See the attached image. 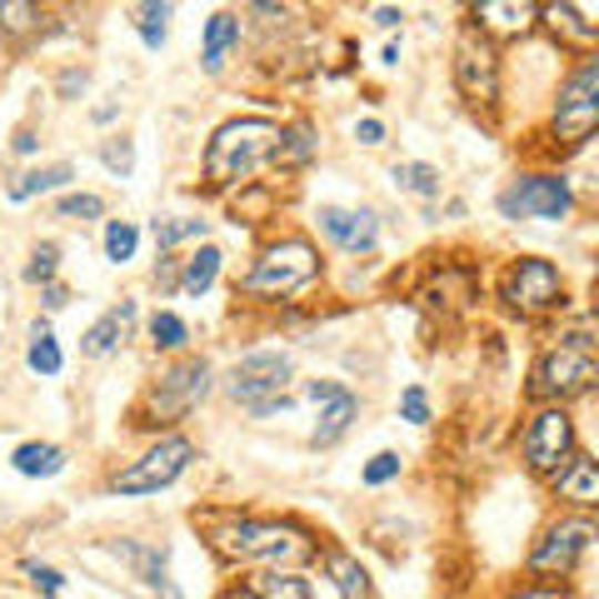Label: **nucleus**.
I'll list each match as a JSON object with an SVG mask.
<instances>
[{"instance_id": "14", "label": "nucleus", "mask_w": 599, "mask_h": 599, "mask_svg": "<svg viewBox=\"0 0 599 599\" xmlns=\"http://www.w3.org/2000/svg\"><path fill=\"white\" fill-rule=\"evenodd\" d=\"M319 230L335 240L339 250L359 255V250H375V215L369 210H339V205H319Z\"/></svg>"}, {"instance_id": "3", "label": "nucleus", "mask_w": 599, "mask_h": 599, "mask_svg": "<svg viewBox=\"0 0 599 599\" xmlns=\"http://www.w3.org/2000/svg\"><path fill=\"white\" fill-rule=\"evenodd\" d=\"M319 275V255H315V245L309 240H300V235H290V240H280V245H270L265 255L255 260V270L245 275V295H255V300H280V295H295V290H305L309 280Z\"/></svg>"}, {"instance_id": "24", "label": "nucleus", "mask_w": 599, "mask_h": 599, "mask_svg": "<svg viewBox=\"0 0 599 599\" xmlns=\"http://www.w3.org/2000/svg\"><path fill=\"white\" fill-rule=\"evenodd\" d=\"M315 155V135H309V125H285L275 140V165H305V160Z\"/></svg>"}, {"instance_id": "33", "label": "nucleus", "mask_w": 599, "mask_h": 599, "mask_svg": "<svg viewBox=\"0 0 599 599\" xmlns=\"http://www.w3.org/2000/svg\"><path fill=\"white\" fill-rule=\"evenodd\" d=\"M55 265H60V250H55V245H50V240H45V245H40L35 255H30V265H26V280H30V285H40V280H45V285H50V275H55Z\"/></svg>"}, {"instance_id": "8", "label": "nucleus", "mask_w": 599, "mask_h": 599, "mask_svg": "<svg viewBox=\"0 0 599 599\" xmlns=\"http://www.w3.org/2000/svg\"><path fill=\"white\" fill-rule=\"evenodd\" d=\"M205 389H210V365H205V359H200V355L180 359L175 369H165V375H160L155 395H150V419H145V425L190 415V409L205 399Z\"/></svg>"}, {"instance_id": "15", "label": "nucleus", "mask_w": 599, "mask_h": 599, "mask_svg": "<svg viewBox=\"0 0 599 599\" xmlns=\"http://www.w3.org/2000/svg\"><path fill=\"white\" fill-rule=\"evenodd\" d=\"M130 319H135V305H120V309H110V315H100L95 325L85 329V339H80V349H85L90 359H105V355H115V349H120V339H125V329H130Z\"/></svg>"}, {"instance_id": "12", "label": "nucleus", "mask_w": 599, "mask_h": 599, "mask_svg": "<svg viewBox=\"0 0 599 599\" xmlns=\"http://www.w3.org/2000/svg\"><path fill=\"white\" fill-rule=\"evenodd\" d=\"M499 210H505V220H519V215L565 220L569 215V185L559 175H525L515 190L499 195Z\"/></svg>"}, {"instance_id": "22", "label": "nucleus", "mask_w": 599, "mask_h": 599, "mask_svg": "<svg viewBox=\"0 0 599 599\" xmlns=\"http://www.w3.org/2000/svg\"><path fill=\"white\" fill-rule=\"evenodd\" d=\"M220 250L215 245H205V250H195V255L185 260V270H180V285L190 290V295H205L210 285H215V275H220Z\"/></svg>"}, {"instance_id": "41", "label": "nucleus", "mask_w": 599, "mask_h": 599, "mask_svg": "<svg viewBox=\"0 0 599 599\" xmlns=\"http://www.w3.org/2000/svg\"><path fill=\"white\" fill-rule=\"evenodd\" d=\"M335 379H309V385H305V399H315V405H319V399H329V395H335Z\"/></svg>"}, {"instance_id": "13", "label": "nucleus", "mask_w": 599, "mask_h": 599, "mask_svg": "<svg viewBox=\"0 0 599 599\" xmlns=\"http://www.w3.org/2000/svg\"><path fill=\"white\" fill-rule=\"evenodd\" d=\"M589 545H595V519H589V515L559 519V525L539 539L535 555H529V569H539V575H569L575 559L585 555Z\"/></svg>"}, {"instance_id": "17", "label": "nucleus", "mask_w": 599, "mask_h": 599, "mask_svg": "<svg viewBox=\"0 0 599 599\" xmlns=\"http://www.w3.org/2000/svg\"><path fill=\"white\" fill-rule=\"evenodd\" d=\"M319 405H325V409H319V425H315V435H309V439H315V445H335V439L349 429V419L359 415V399L349 395L345 385H339L335 395L319 399Z\"/></svg>"}, {"instance_id": "32", "label": "nucleus", "mask_w": 599, "mask_h": 599, "mask_svg": "<svg viewBox=\"0 0 599 599\" xmlns=\"http://www.w3.org/2000/svg\"><path fill=\"white\" fill-rule=\"evenodd\" d=\"M55 215L60 220H95V215H105V200L100 195H65L55 205Z\"/></svg>"}, {"instance_id": "2", "label": "nucleus", "mask_w": 599, "mask_h": 599, "mask_svg": "<svg viewBox=\"0 0 599 599\" xmlns=\"http://www.w3.org/2000/svg\"><path fill=\"white\" fill-rule=\"evenodd\" d=\"M215 549L230 559H250V565H300L315 555L305 529L280 525V519H225L215 525Z\"/></svg>"}, {"instance_id": "46", "label": "nucleus", "mask_w": 599, "mask_h": 599, "mask_svg": "<svg viewBox=\"0 0 599 599\" xmlns=\"http://www.w3.org/2000/svg\"><path fill=\"white\" fill-rule=\"evenodd\" d=\"M225 599H260V595H255V589H230Z\"/></svg>"}, {"instance_id": "38", "label": "nucleus", "mask_w": 599, "mask_h": 599, "mask_svg": "<svg viewBox=\"0 0 599 599\" xmlns=\"http://www.w3.org/2000/svg\"><path fill=\"white\" fill-rule=\"evenodd\" d=\"M399 409H405L409 425H425V419H429V399H425V389L409 385V389H405V399H399Z\"/></svg>"}, {"instance_id": "20", "label": "nucleus", "mask_w": 599, "mask_h": 599, "mask_svg": "<svg viewBox=\"0 0 599 599\" xmlns=\"http://www.w3.org/2000/svg\"><path fill=\"white\" fill-rule=\"evenodd\" d=\"M235 40H240V20L235 16H225V10L210 16V26H205V70H210V75L225 65V50L235 45Z\"/></svg>"}, {"instance_id": "6", "label": "nucleus", "mask_w": 599, "mask_h": 599, "mask_svg": "<svg viewBox=\"0 0 599 599\" xmlns=\"http://www.w3.org/2000/svg\"><path fill=\"white\" fill-rule=\"evenodd\" d=\"M455 80L465 90L469 105H495L499 100V60L495 45L479 26H465L455 40Z\"/></svg>"}, {"instance_id": "28", "label": "nucleus", "mask_w": 599, "mask_h": 599, "mask_svg": "<svg viewBox=\"0 0 599 599\" xmlns=\"http://www.w3.org/2000/svg\"><path fill=\"white\" fill-rule=\"evenodd\" d=\"M135 245H140V230L130 225V220H110L105 225V255L115 260V265H125V260H135Z\"/></svg>"}, {"instance_id": "21", "label": "nucleus", "mask_w": 599, "mask_h": 599, "mask_svg": "<svg viewBox=\"0 0 599 599\" xmlns=\"http://www.w3.org/2000/svg\"><path fill=\"white\" fill-rule=\"evenodd\" d=\"M10 465L20 469V475H60L65 469V455H60L55 445H40V439H30V445H20L16 455H10Z\"/></svg>"}, {"instance_id": "40", "label": "nucleus", "mask_w": 599, "mask_h": 599, "mask_svg": "<svg viewBox=\"0 0 599 599\" xmlns=\"http://www.w3.org/2000/svg\"><path fill=\"white\" fill-rule=\"evenodd\" d=\"M355 135L365 140V145H379V140H385V125H379V120H359Z\"/></svg>"}, {"instance_id": "29", "label": "nucleus", "mask_w": 599, "mask_h": 599, "mask_svg": "<svg viewBox=\"0 0 599 599\" xmlns=\"http://www.w3.org/2000/svg\"><path fill=\"white\" fill-rule=\"evenodd\" d=\"M479 20H489V26L499 30H525L529 16H535V6H495V0H485V6H475Z\"/></svg>"}, {"instance_id": "45", "label": "nucleus", "mask_w": 599, "mask_h": 599, "mask_svg": "<svg viewBox=\"0 0 599 599\" xmlns=\"http://www.w3.org/2000/svg\"><path fill=\"white\" fill-rule=\"evenodd\" d=\"M375 20H379V26H399L405 16H399V10H389V6H379V10H375Z\"/></svg>"}, {"instance_id": "4", "label": "nucleus", "mask_w": 599, "mask_h": 599, "mask_svg": "<svg viewBox=\"0 0 599 599\" xmlns=\"http://www.w3.org/2000/svg\"><path fill=\"white\" fill-rule=\"evenodd\" d=\"M599 125V60H585L575 75L559 85L555 105V140L559 145H585Z\"/></svg>"}, {"instance_id": "42", "label": "nucleus", "mask_w": 599, "mask_h": 599, "mask_svg": "<svg viewBox=\"0 0 599 599\" xmlns=\"http://www.w3.org/2000/svg\"><path fill=\"white\" fill-rule=\"evenodd\" d=\"M509 599H565V589H555V585H535V589H519V595H509Z\"/></svg>"}, {"instance_id": "16", "label": "nucleus", "mask_w": 599, "mask_h": 599, "mask_svg": "<svg viewBox=\"0 0 599 599\" xmlns=\"http://www.w3.org/2000/svg\"><path fill=\"white\" fill-rule=\"evenodd\" d=\"M559 499H575V505H595L599 499V469L589 455H569V465L555 475Z\"/></svg>"}, {"instance_id": "7", "label": "nucleus", "mask_w": 599, "mask_h": 599, "mask_svg": "<svg viewBox=\"0 0 599 599\" xmlns=\"http://www.w3.org/2000/svg\"><path fill=\"white\" fill-rule=\"evenodd\" d=\"M285 379H290V355H280V349H255V355H245L235 369H230V395L260 415L265 405L280 399Z\"/></svg>"}, {"instance_id": "37", "label": "nucleus", "mask_w": 599, "mask_h": 599, "mask_svg": "<svg viewBox=\"0 0 599 599\" xmlns=\"http://www.w3.org/2000/svg\"><path fill=\"white\" fill-rule=\"evenodd\" d=\"M100 160H105V165L115 170V175H130V170H135V155H130V140H110V145L100 150Z\"/></svg>"}, {"instance_id": "10", "label": "nucleus", "mask_w": 599, "mask_h": 599, "mask_svg": "<svg viewBox=\"0 0 599 599\" xmlns=\"http://www.w3.org/2000/svg\"><path fill=\"white\" fill-rule=\"evenodd\" d=\"M569 455H575V425H569L565 405L539 409V415L529 419V429H525L529 469H539V475H559V469L569 465Z\"/></svg>"}, {"instance_id": "1", "label": "nucleus", "mask_w": 599, "mask_h": 599, "mask_svg": "<svg viewBox=\"0 0 599 599\" xmlns=\"http://www.w3.org/2000/svg\"><path fill=\"white\" fill-rule=\"evenodd\" d=\"M275 140H280L275 120H260V115L225 120V125L215 130V140H210V150H205L210 185H245V180L275 155Z\"/></svg>"}, {"instance_id": "35", "label": "nucleus", "mask_w": 599, "mask_h": 599, "mask_svg": "<svg viewBox=\"0 0 599 599\" xmlns=\"http://www.w3.org/2000/svg\"><path fill=\"white\" fill-rule=\"evenodd\" d=\"M26 575L35 579V589H40V595H45V599H60V595H65V579H60V569L35 565V559H30V565H26Z\"/></svg>"}, {"instance_id": "27", "label": "nucleus", "mask_w": 599, "mask_h": 599, "mask_svg": "<svg viewBox=\"0 0 599 599\" xmlns=\"http://www.w3.org/2000/svg\"><path fill=\"white\" fill-rule=\"evenodd\" d=\"M150 235H155L160 250H175V245H185V240L205 235V220H155V225H150Z\"/></svg>"}, {"instance_id": "18", "label": "nucleus", "mask_w": 599, "mask_h": 599, "mask_svg": "<svg viewBox=\"0 0 599 599\" xmlns=\"http://www.w3.org/2000/svg\"><path fill=\"white\" fill-rule=\"evenodd\" d=\"M325 565H329V579H335L339 599H375V585H369V569L359 565L355 555H345V549H329Z\"/></svg>"}, {"instance_id": "19", "label": "nucleus", "mask_w": 599, "mask_h": 599, "mask_svg": "<svg viewBox=\"0 0 599 599\" xmlns=\"http://www.w3.org/2000/svg\"><path fill=\"white\" fill-rule=\"evenodd\" d=\"M65 180H75L70 165H45V170H26L6 185V200H30V195H45V190H60Z\"/></svg>"}, {"instance_id": "11", "label": "nucleus", "mask_w": 599, "mask_h": 599, "mask_svg": "<svg viewBox=\"0 0 599 599\" xmlns=\"http://www.w3.org/2000/svg\"><path fill=\"white\" fill-rule=\"evenodd\" d=\"M499 295L509 300V309H519V315H539V309L559 305V295H565V280H559V270L549 265V260H519L515 270L505 275V290Z\"/></svg>"}, {"instance_id": "5", "label": "nucleus", "mask_w": 599, "mask_h": 599, "mask_svg": "<svg viewBox=\"0 0 599 599\" xmlns=\"http://www.w3.org/2000/svg\"><path fill=\"white\" fill-rule=\"evenodd\" d=\"M190 459H195V445H190L185 435H165L155 449H145L135 465L120 469V475L110 479V489H115V495H155V489L175 485V479L185 475Z\"/></svg>"}, {"instance_id": "30", "label": "nucleus", "mask_w": 599, "mask_h": 599, "mask_svg": "<svg viewBox=\"0 0 599 599\" xmlns=\"http://www.w3.org/2000/svg\"><path fill=\"white\" fill-rule=\"evenodd\" d=\"M150 335H155V345H160V349H185L190 325H185L180 315H170V309H160V315L150 319Z\"/></svg>"}, {"instance_id": "39", "label": "nucleus", "mask_w": 599, "mask_h": 599, "mask_svg": "<svg viewBox=\"0 0 599 599\" xmlns=\"http://www.w3.org/2000/svg\"><path fill=\"white\" fill-rule=\"evenodd\" d=\"M0 16H6V26H10V30H26L35 10H30V6H0Z\"/></svg>"}, {"instance_id": "25", "label": "nucleus", "mask_w": 599, "mask_h": 599, "mask_svg": "<svg viewBox=\"0 0 599 599\" xmlns=\"http://www.w3.org/2000/svg\"><path fill=\"white\" fill-rule=\"evenodd\" d=\"M60 345H55V335H50V325H35L30 329V369L35 375H60Z\"/></svg>"}, {"instance_id": "9", "label": "nucleus", "mask_w": 599, "mask_h": 599, "mask_svg": "<svg viewBox=\"0 0 599 599\" xmlns=\"http://www.w3.org/2000/svg\"><path fill=\"white\" fill-rule=\"evenodd\" d=\"M595 375H599L595 355L559 345V349H549V355L535 365L529 395H539V399H575V395H585V389L595 385Z\"/></svg>"}, {"instance_id": "43", "label": "nucleus", "mask_w": 599, "mask_h": 599, "mask_svg": "<svg viewBox=\"0 0 599 599\" xmlns=\"http://www.w3.org/2000/svg\"><path fill=\"white\" fill-rule=\"evenodd\" d=\"M60 90H65V95H75V90H85V70H70V75L60 80Z\"/></svg>"}, {"instance_id": "44", "label": "nucleus", "mask_w": 599, "mask_h": 599, "mask_svg": "<svg viewBox=\"0 0 599 599\" xmlns=\"http://www.w3.org/2000/svg\"><path fill=\"white\" fill-rule=\"evenodd\" d=\"M65 285H45V309H60V305H65Z\"/></svg>"}, {"instance_id": "31", "label": "nucleus", "mask_w": 599, "mask_h": 599, "mask_svg": "<svg viewBox=\"0 0 599 599\" xmlns=\"http://www.w3.org/2000/svg\"><path fill=\"white\" fill-rule=\"evenodd\" d=\"M265 599H309V579L305 575H265Z\"/></svg>"}, {"instance_id": "26", "label": "nucleus", "mask_w": 599, "mask_h": 599, "mask_svg": "<svg viewBox=\"0 0 599 599\" xmlns=\"http://www.w3.org/2000/svg\"><path fill=\"white\" fill-rule=\"evenodd\" d=\"M545 16H549V26H565L569 35L579 40V45H589V40H595V20H585V16H595V10L589 6H545Z\"/></svg>"}, {"instance_id": "34", "label": "nucleus", "mask_w": 599, "mask_h": 599, "mask_svg": "<svg viewBox=\"0 0 599 599\" xmlns=\"http://www.w3.org/2000/svg\"><path fill=\"white\" fill-rule=\"evenodd\" d=\"M165 16H170V6H140V35H145V45L165 40Z\"/></svg>"}, {"instance_id": "36", "label": "nucleus", "mask_w": 599, "mask_h": 599, "mask_svg": "<svg viewBox=\"0 0 599 599\" xmlns=\"http://www.w3.org/2000/svg\"><path fill=\"white\" fill-rule=\"evenodd\" d=\"M395 475H399V455H389V449H379L365 465V485H389Z\"/></svg>"}, {"instance_id": "23", "label": "nucleus", "mask_w": 599, "mask_h": 599, "mask_svg": "<svg viewBox=\"0 0 599 599\" xmlns=\"http://www.w3.org/2000/svg\"><path fill=\"white\" fill-rule=\"evenodd\" d=\"M389 175H395L399 190H409V195H419V200H435L439 195V170L425 165V160H405V165H395Z\"/></svg>"}]
</instances>
